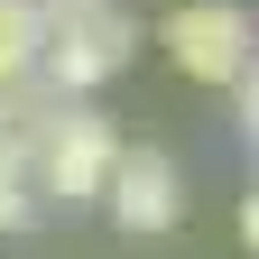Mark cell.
<instances>
[{
    "label": "cell",
    "mask_w": 259,
    "mask_h": 259,
    "mask_svg": "<svg viewBox=\"0 0 259 259\" xmlns=\"http://www.w3.org/2000/svg\"><path fill=\"white\" fill-rule=\"evenodd\" d=\"M111 157H120V130L102 102H47L28 130V185L47 213H93L111 185Z\"/></svg>",
    "instance_id": "1"
},
{
    "label": "cell",
    "mask_w": 259,
    "mask_h": 259,
    "mask_svg": "<svg viewBox=\"0 0 259 259\" xmlns=\"http://www.w3.org/2000/svg\"><path fill=\"white\" fill-rule=\"evenodd\" d=\"M130 56H139V19L120 10V0H102V10L83 19H56L47 28V56H37V83L56 93V102H93L111 74H130Z\"/></svg>",
    "instance_id": "2"
},
{
    "label": "cell",
    "mask_w": 259,
    "mask_h": 259,
    "mask_svg": "<svg viewBox=\"0 0 259 259\" xmlns=\"http://www.w3.org/2000/svg\"><path fill=\"white\" fill-rule=\"evenodd\" d=\"M157 47H167V65H176L185 83L232 93V83H241V65L259 56V28H250L241 0H185V10H167Z\"/></svg>",
    "instance_id": "3"
},
{
    "label": "cell",
    "mask_w": 259,
    "mask_h": 259,
    "mask_svg": "<svg viewBox=\"0 0 259 259\" xmlns=\"http://www.w3.org/2000/svg\"><path fill=\"white\" fill-rule=\"evenodd\" d=\"M102 213L120 222L130 241L176 232V222H185V167H176L167 148H148V139H139V148L120 139V157H111V185H102Z\"/></svg>",
    "instance_id": "4"
},
{
    "label": "cell",
    "mask_w": 259,
    "mask_h": 259,
    "mask_svg": "<svg viewBox=\"0 0 259 259\" xmlns=\"http://www.w3.org/2000/svg\"><path fill=\"white\" fill-rule=\"evenodd\" d=\"M37 56H47V10L37 0H0V93L37 83Z\"/></svg>",
    "instance_id": "5"
},
{
    "label": "cell",
    "mask_w": 259,
    "mask_h": 259,
    "mask_svg": "<svg viewBox=\"0 0 259 259\" xmlns=\"http://www.w3.org/2000/svg\"><path fill=\"white\" fill-rule=\"evenodd\" d=\"M47 204L28 185V139H0V232H37Z\"/></svg>",
    "instance_id": "6"
},
{
    "label": "cell",
    "mask_w": 259,
    "mask_h": 259,
    "mask_svg": "<svg viewBox=\"0 0 259 259\" xmlns=\"http://www.w3.org/2000/svg\"><path fill=\"white\" fill-rule=\"evenodd\" d=\"M232 120H241V148H250V167H259V56L241 65V83H232Z\"/></svg>",
    "instance_id": "7"
},
{
    "label": "cell",
    "mask_w": 259,
    "mask_h": 259,
    "mask_svg": "<svg viewBox=\"0 0 259 259\" xmlns=\"http://www.w3.org/2000/svg\"><path fill=\"white\" fill-rule=\"evenodd\" d=\"M241 250H250V259H259V185H250V194H241Z\"/></svg>",
    "instance_id": "8"
},
{
    "label": "cell",
    "mask_w": 259,
    "mask_h": 259,
    "mask_svg": "<svg viewBox=\"0 0 259 259\" xmlns=\"http://www.w3.org/2000/svg\"><path fill=\"white\" fill-rule=\"evenodd\" d=\"M37 10H47V28H56V19H83V10H102V0H37Z\"/></svg>",
    "instance_id": "9"
}]
</instances>
